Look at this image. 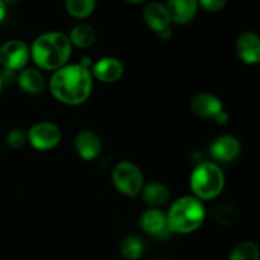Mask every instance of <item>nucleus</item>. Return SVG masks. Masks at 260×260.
<instances>
[{
    "instance_id": "b1692460",
    "label": "nucleus",
    "mask_w": 260,
    "mask_h": 260,
    "mask_svg": "<svg viewBox=\"0 0 260 260\" xmlns=\"http://www.w3.org/2000/svg\"><path fill=\"white\" fill-rule=\"evenodd\" d=\"M228 0H198V4L207 12H220L223 9Z\"/></svg>"
},
{
    "instance_id": "423d86ee",
    "label": "nucleus",
    "mask_w": 260,
    "mask_h": 260,
    "mask_svg": "<svg viewBox=\"0 0 260 260\" xmlns=\"http://www.w3.org/2000/svg\"><path fill=\"white\" fill-rule=\"evenodd\" d=\"M29 57L30 48L20 40L8 41L0 47V63L5 70H23Z\"/></svg>"
},
{
    "instance_id": "412c9836",
    "label": "nucleus",
    "mask_w": 260,
    "mask_h": 260,
    "mask_svg": "<svg viewBox=\"0 0 260 260\" xmlns=\"http://www.w3.org/2000/svg\"><path fill=\"white\" fill-rule=\"evenodd\" d=\"M229 260H260V250L256 244L243 241L233 249Z\"/></svg>"
},
{
    "instance_id": "a211bd4d",
    "label": "nucleus",
    "mask_w": 260,
    "mask_h": 260,
    "mask_svg": "<svg viewBox=\"0 0 260 260\" xmlns=\"http://www.w3.org/2000/svg\"><path fill=\"white\" fill-rule=\"evenodd\" d=\"M141 197L146 205L157 208L165 205L170 198V190L162 183H150L146 187L142 188Z\"/></svg>"
},
{
    "instance_id": "0eeeda50",
    "label": "nucleus",
    "mask_w": 260,
    "mask_h": 260,
    "mask_svg": "<svg viewBox=\"0 0 260 260\" xmlns=\"http://www.w3.org/2000/svg\"><path fill=\"white\" fill-rule=\"evenodd\" d=\"M27 135L30 146L40 151L53 149L61 141V129L51 122H40L33 124Z\"/></svg>"
},
{
    "instance_id": "c85d7f7f",
    "label": "nucleus",
    "mask_w": 260,
    "mask_h": 260,
    "mask_svg": "<svg viewBox=\"0 0 260 260\" xmlns=\"http://www.w3.org/2000/svg\"><path fill=\"white\" fill-rule=\"evenodd\" d=\"M3 3H5V4H10V3H14L17 2V0H2Z\"/></svg>"
},
{
    "instance_id": "7ed1b4c3",
    "label": "nucleus",
    "mask_w": 260,
    "mask_h": 260,
    "mask_svg": "<svg viewBox=\"0 0 260 260\" xmlns=\"http://www.w3.org/2000/svg\"><path fill=\"white\" fill-rule=\"evenodd\" d=\"M206 217V208L197 197H185L175 201L167 215L169 231L190 234L200 229Z\"/></svg>"
},
{
    "instance_id": "1a4fd4ad",
    "label": "nucleus",
    "mask_w": 260,
    "mask_h": 260,
    "mask_svg": "<svg viewBox=\"0 0 260 260\" xmlns=\"http://www.w3.org/2000/svg\"><path fill=\"white\" fill-rule=\"evenodd\" d=\"M190 111L201 118L215 119L223 111L222 102L210 93H200L190 101Z\"/></svg>"
},
{
    "instance_id": "6ab92c4d",
    "label": "nucleus",
    "mask_w": 260,
    "mask_h": 260,
    "mask_svg": "<svg viewBox=\"0 0 260 260\" xmlns=\"http://www.w3.org/2000/svg\"><path fill=\"white\" fill-rule=\"evenodd\" d=\"M69 38H70L71 45L79 48H88L95 42L96 33L91 25L78 24L73 28Z\"/></svg>"
},
{
    "instance_id": "aec40b11",
    "label": "nucleus",
    "mask_w": 260,
    "mask_h": 260,
    "mask_svg": "<svg viewBox=\"0 0 260 260\" xmlns=\"http://www.w3.org/2000/svg\"><path fill=\"white\" fill-rule=\"evenodd\" d=\"M66 12L76 19H84L95 9V0H66Z\"/></svg>"
},
{
    "instance_id": "393cba45",
    "label": "nucleus",
    "mask_w": 260,
    "mask_h": 260,
    "mask_svg": "<svg viewBox=\"0 0 260 260\" xmlns=\"http://www.w3.org/2000/svg\"><path fill=\"white\" fill-rule=\"evenodd\" d=\"M215 121L217 122L218 124H223V123H226V122L229 121V114L226 113L225 111H222V112H221L220 114H218L217 117H216Z\"/></svg>"
},
{
    "instance_id": "ddd939ff",
    "label": "nucleus",
    "mask_w": 260,
    "mask_h": 260,
    "mask_svg": "<svg viewBox=\"0 0 260 260\" xmlns=\"http://www.w3.org/2000/svg\"><path fill=\"white\" fill-rule=\"evenodd\" d=\"M240 142L234 136H221L211 145V154L213 159L221 162H229L235 160L240 154Z\"/></svg>"
},
{
    "instance_id": "9b49d317",
    "label": "nucleus",
    "mask_w": 260,
    "mask_h": 260,
    "mask_svg": "<svg viewBox=\"0 0 260 260\" xmlns=\"http://www.w3.org/2000/svg\"><path fill=\"white\" fill-rule=\"evenodd\" d=\"M123 63L116 57H103L93 65L94 78L102 83H116L123 75Z\"/></svg>"
},
{
    "instance_id": "dca6fc26",
    "label": "nucleus",
    "mask_w": 260,
    "mask_h": 260,
    "mask_svg": "<svg viewBox=\"0 0 260 260\" xmlns=\"http://www.w3.org/2000/svg\"><path fill=\"white\" fill-rule=\"evenodd\" d=\"M210 216L220 225L231 226L239 221L240 211L233 201H218L211 206Z\"/></svg>"
},
{
    "instance_id": "f03ea898",
    "label": "nucleus",
    "mask_w": 260,
    "mask_h": 260,
    "mask_svg": "<svg viewBox=\"0 0 260 260\" xmlns=\"http://www.w3.org/2000/svg\"><path fill=\"white\" fill-rule=\"evenodd\" d=\"M30 56L40 69L56 71L63 68L71 56L70 38L62 32L41 35L30 47Z\"/></svg>"
},
{
    "instance_id": "4468645a",
    "label": "nucleus",
    "mask_w": 260,
    "mask_h": 260,
    "mask_svg": "<svg viewBox=\"0 0 260 260\" xmlns=\"http://www.w3.org/2000/svg\"><path fill=\"white\" fill-rule=\"evenodd\" d=\"M198 0H169L167 9L170 20L177 24H185L196 17L198 10Z\"/></svg>"
},
{
    "instance_id": "2eb2a0df",
    "label": "nucleus",
    "mask_w": 260,
    "mask_h": 260,
    "mask_svg": "<svg viewBox=\"0 0 260 260\" xmlns=\"http://www.w3.org/2000/svg\"><path fill=\"white\" fill-rule=\"evenodd\" d=\"M140 226L145 233L154 236H160L169 231L167 215L157 208L145 211L140 217Z\"/></svg>"
},
{
    "instance_id": "5701e85b",
    "label": "nucleus",
    "mask_w": 260,
    "mask_h": 260,
    "mask_svg": "<svg viewBox=\"0 0 260 260\" xmlns=\"http://www.w3.org/2000/svg\"><path fill=\"white\" fill-rule=\"evenodd\" d=\"M27 141H28V135L27 132L22 128L12 129L7 136L8 146L13 150H18L20 149V147H23Z\"/></svg>"
},
{
    "instance_id": "a878e982",
    "label": "nucleus",
    "mask_w": 260,
    "mask_h": 260,
    "mask_svg": "<svg viewBox=\"0 0 260 260\" xmlns=\"http://www.w3.org/2000/svg\"><path fill=\"white\" fill-rule=\"evenodd\" d=\"M5 17H7V4L0 0V23L5 19Z\"/></svg>"
},
{
    "instance_id": "bb28decb",
    "label": "nucleus",
    "mask_w": 260,
    "mask_h": 260,
    "mask_svg": "<svg viewBox=\"0 0 260 260\" xmlns=\"http://www.w3.org/2000/svg\"><path fill=\"white\" fill-rule=\"evenodd\" d=\"M126 2L132 3V4H140V3H145L147 2V0H126Z\"/></svg>"
},
{
    "instance_id": "39448f33",
    "label": "nucleus",
    "mask_w": 260,
    "mask_h": 260,
    "mask_svg": "<svg viewBox=\"0 0 260 260\" xmlns=\"http://www.w3.org/2000/svg\"><path fill=\"white\" fill-rule=\"evenodd\" d=\"M112 180L117 189L128 197H137L144 188L142 172L131 161L118 162L112 172Z\"/></svg>"
},
{
    "instance_id": "f257e3e1",
    "label": "nucleus",
    "mask_w": 260,
    "mask_h": 260,
    "mask_svg": "<svg viewBox=\"0 0 260 260\" xmlns=\"http://www.w3.org/2000/svg\"><path fill=\"white\" fill-rule=\"evenodd\" d=\"M93 89V75L81 63L65 65L53 73L50 90L53 98L68 106H79L88 101Z\"/></svg>"
},
{
    "instance_id": "f3484780",
    "label": "nucleus",
    "mask_w": 260,
    "mask_h": 260,
    "mask_svg": "<svg viewBox=\"0 0 260 260\" xmlns=\"http://www.w3.org/2000/svg\"><path fill=\"white\" fill-rule=\"evenodd\" d=\"M18 84L24 93L38 94L45 89L46 80L37 69H23L18 75Z\"/></svg>"
},
{
    "instance_id": "f8f14e48",
    "label": "nucleus",
    "mask_w": 260,
    "mask_h": 260,
    "mask_svg": "<svg viewBox=\"0 0 260 260\" xmlns=\"http://www.w3.org/2000/svg\"><path fill=\"white\" fill-rule=\"evenodd\" d=\"M236 52L241 61L253 65L260 62V37L253 32H244L236 41Z\"/></svg>"
},
{
    "instance_id": "9d476101",
    "label": "nucleus",
    "mask_w": 260,
    "mask_h": 260,
    "mask_svg": "<svg viewBox=\"0 0 260 260\" xmlns=\"http://www.w3.org/2000/svg\"><path fill=\"white\" fill-rule=\"evenodd\" d=\"M145 23L147 27L151 28L152 30L160 33L165 32L169 29L170 25V15L167 9V5L161 4L159 2H151L144 8V13H142Z\"/></svg>"
},
{
    "instance_id": "6e6552de",
    "label": "nucleus",
    "mask_w": 260,
    "mask_h": 260,
    "mask_svg": "<svg viewBox=\"0 0 260 260\" xmlns=\"http://www.w3.org/2000/svg\"><path fill=\"white\" fill-rule=\"evenodd\" d=\"M75 150L86 161L96 159L102 152L101 137L91 129H83L75 137Z\"/></svg>"
},
{
    "instance_id": "4be33fe9",
    "label": "nucleus",
    "mask_w": 260,
    "mask_h": 260,
    "mask_svg": "<svg viewBox=\"0 0 260 260\" xmlns=\"http://www.w3.org/2000/svg\"><path fill=\"white\" fill-rule=\"evenodd\" d=\"M121 254L127 260H137L144 254V244L136 236H127L121 243Z\"/></svg>"
},
{
    "instance_id": "20e7f679",
    "label": "nucleus",
    "mask_w": 260,
    "mask_h": 260,
    "mask_svg": "<svg viewBox=\"0 0 260 260\" xmlns=\"http://www.w3.org/2000/svg\"><path fill=\"white\" fill-rule=\"evenodd\" d=\"M225 187V175L213 162L198 165L190 177V188L198 200H213Z\"/></svg>"
},
{
    "instance_id": "cd10ccee",
    "label": "nucleus",
    "mask_w": 260,
    "mask_h": 260,
    "mask_svg": "<svg viewBox=\"0 0 260 260\" xmlns=\"http://www.w3.org/2000/svg\"><path fill=\"white\" fill-rule=\"evenodd\" d=\"M3 86H4V83H3L2 75H0V93H2V90H3Z\"/></svg>"
}]
</instances>
